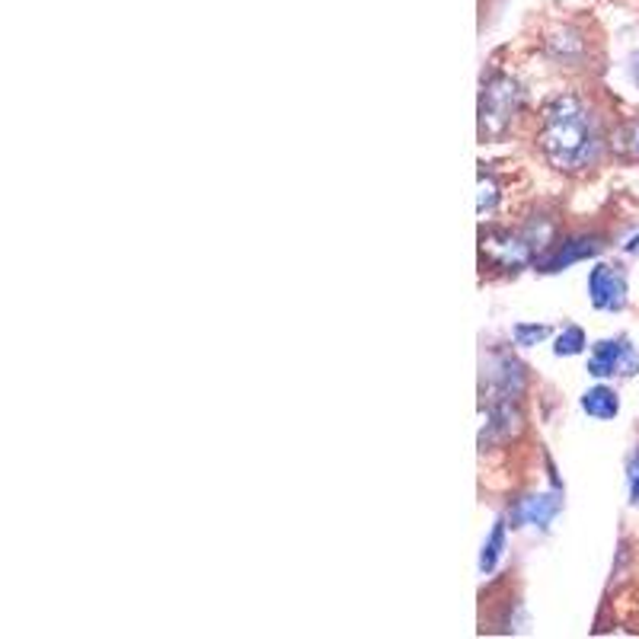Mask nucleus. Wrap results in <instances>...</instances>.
<instances>
[{
    "label": "nucleus",
    "instance_id": "obj_13",
    "mask_svg": "<svg viewBox=\"0 0 639 639\" xmlns=\"http://www.w3.org/2000/svg\"><path fill=\"white\" fill-rule=\"evenodd\" d=\"M627 253H639V233L637 237H630V243H627Z\"/></svg>",
    "mask_w": 639,
    "mask_h": 639
},
{
    "label": "nucleus",
    "instance_id": "obj_6",
    "mask_svg": "<svg viewBox=\"0 0 639 639\" xmlns=\"http://www.w3.org/2000/svg\"><path fill=\"white\" fill-rule=\"evenodd\" d=\"M559 509H563V490H559V486H553L551 493H537V495H527V499H522V502L515 505L512 522H515V527H518V524L551 527L553 518L559 515Z\"/></svg>",
    "mask_w": 639,
    "mask_h": 639
},
{
    "label": "nucleus",
    "instance_id": "obj_2",
    "mask_svg": "<svg viewBox=\"0 0 639 639\" xmlns=\"http://www.w3.org/2000/svg\"><path fill=\"white\" fill-rule=\"evenodd\" d=\"M522 106V90L512 77L505 74H493L483 84V96H480V135L483 138H499Z\"/></svg>",
    "mask_w": 639,
    "mask_h": 639
},
{
    "label": "nucleus",
    "instance_id": "obj_12",
    "mask_svg": "<svg viewBox=\"0 0 639 639\" xmlns=\"http://www.w3.org/2000/svg\"><path fill=\"white\" fill-rule=\"evenodd\" d=\"M627 486H630V502L639 505V448L633 451L630 464H627Z\"/></svg>",
    "mask_w": 639,
    "mask_h": 639
},
{
    "label": "nucleus",
    "instance_id": "obj_9",
    "mask_svg": "<svg viewBox=\"0 0 639 639\" xmlns=\"http://www.w3.org/2000/svg\"><path fill=\"white\" fill-rule=\"evenodd\" d=\"M585 346H588V343H585V333H582L579 326H566V329L556 336V346H553V352L569 358V355H579Z\"/></svg>",
    "mask_w": 639,
    "mask_h": 639
},
{
    "label": "nucleus",
    "instance_id": "obj_11",
    "mask_svg": "<svg viewBox=\"0 0 639 639\" xmlns=\"http://www.w3.org/2000/svg\"><path fill=\"white\" fill-rule=\"evenodd\" d=\"M499 202V189H495L493 176L480 174V214H490Z\"/></svg>",
    "mask_w": 639,
    "mask_h": 639
},
{
    "label": "nucleus",
    "instance_id": "obj_5",
    "mask_svg": "<svg viewBox=\"0 0 639 639\" xmlns=\"http://www.w3.org/2000/svg\"><path fill=\"white\" fill-rule=\"evenodd\" d=\"M588 297L598 311H624L627 304V275L620 265L598 262L588 272Z\"/></svg>",
    "mask_w": 639,
    "mask_h": 639
},
{
    "label": "nucleus",
    "instance_id": "obj_10",
    "mask_svg": "<svg viewBox=\"0 0 639 639\" xmlns=\"http://www.w3.org/2000/svg\"><path fill=\"white\" fill-rule=\"evenodd\" d=\"M512 336H515L518 346H537V343H544V339L551 336V329H547V326H537V323H518V326L512 329Z\"/></svg>",
    "mask_w": 639,
    "mask_h": 639
},
{
    "label": "nucleus",
    "instance_id": "obj_7",
    "mask_svg": "<svg viewBox=\"0 0 639 639\" xmlns=\"http://www.w3.org/2000/svg\"><path fill=\"white\" fill-rule=\"evenodd\" d=\"M582 409H585L591 419H614V416L620 412V400H617V394H614L610 387L598 384V387H591V390L582 394Z\"/></svg>",
    "mask_w": 639,
    "mask_h": 639
},
{
    "label": "nucleus",
    "instance_id": "obj_4",
    "mask_svg": "<svg viewBox=\"0 0 639 639\" xmlns=\"http://www.w3.org/2000/svg\"><path fill=\"white\" fill-rule=\"evenodd\" d=\"M639 352L630 339H605L588 355V375L591 378H610V375H637Z\"/></svg>",
    "mask_w": 639,
    "mask_h": 639
},
{
    "label": "nucleus",
    "instance_id": "obj_1",
    "mask_svg": "<svg viewBox=\"0 0 639 639\" xmlns=\"http://www.w3.org/2000/svg\"><path fill=\"white\" fill-rule=\"evenodd\" d=\"M601 145H605L601 122L582 96L576 93L556 96L544 109L541 147L556 170L576 174V170L591 167L601 157Z\"/></svg>",
    "mask_w": 639,
    "mask_h": 639
},
{
    "label": "nucleus",
    "instance_id": "obj_8",
    "mask_svg": "<svg viewBox=\"0 0 639 639\" xmlns=\"http://www.w3.org/2000/svg\"><path fill=\"white\" fill-rule=\"evenodd\" d=\"M502 553H505V522L499 518L493 527V534H490V541L483 544V553H480V569H483V576L493 573L495 566H499Z\"/></svg>",
    "mask_w": 639,
    "mask_h": 639
},
{
    "label": "nucleus",
    "instance_id": "obj_3",
    "mask_svg": "<svg viewBox=\"0 0 639 639\" xmlns=\"http://www.w3.org/2000/svg\"><path fill=\"white\" fill-rule=\"evenodd\" d=\"M605 250V237L601 233H576V237H566V240H559V243H551L534 265L541 269V272H563V269H569L573 262L588 260V256H598Z\"/></svg>",
    "mask_w": 639,
    "mask_h": 639
}]
</instances>
